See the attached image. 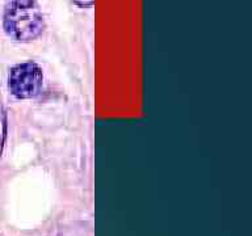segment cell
<instances>
[{"label":"cell","instance_id":"1","mask_svg":"<svg viewBox=\"0 0 252 236\" xmlns=\"http://www.w3.org/2000/svg\"><path fill=\"white\" fill-rule=\"evenodd\" d=\"M3 27L5 33L15 41L29 42L35 39L45 29V19L38 3L31 0L7 3Z\"/></svg>","mask_w":252,"mask_h":236},{"label":"cell","instance_id":"3","mask_svg":"<svg viewBox=\"0 0 252 236\" xmlns=\"http://www.w3.org/2000/svg\"><path fill=\"white\" fill-rule=\"evenodd\" d=\"M5 138H7V113L4 106L0 104V155L3 152Z\"/></svg>","mask_w":252,"mask_h":236},{"label":"cell","instance_id":"2","mask_svg":"<svg viewBox=\"0 0 252 236\" xmlns=\"http://www.w3.org/2000/svg\"><path fill=\"white\" fill-rule=\"evenodd\" d=\"M43 74L41 67L33 60L19 63L11 68L8 75V88L19 100L33 98L41 93Z\"/></svg>","mask_w":252,"mask_h":236}]
</instances>
